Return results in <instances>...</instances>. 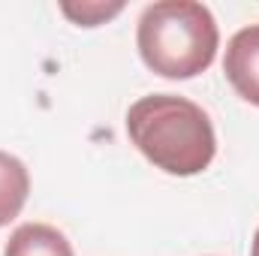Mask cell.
<instances>
[{
  "label": "cell",
  "instance_id": "1",
  "mask_svg": "<svg viewBox=\"0 0 259 256\" xmlns=\"http://www.w3.org/2000/svg\"><path fill=\"white\" fill-rule=\"evenodd\" d=\"M127 136L148 163L166 175L190 178L211 166L217 136L208 112L178 94H151L130 106Z\"/></svg>",
  "mask_w": 259,
  "mask_h": 256
},
{
  "label": "cell",
  "instance_id": "2",
  "mask_svg": "<svg viewBox=\"0 0 259 256\" xmlns=\"http://www.w3.org/2000/svg\"><path fill=\"white\" fill-rule=\"evenodd\" d=\"M136 46L151 72L181 81L214 64L220 30L205 3L157 0L139 15Z\"/></svg>",
  "mask_w": 259,
  "mask_h": 256
},
{
  "label": "cell",
  "instance_id": "3",
  "mask_svg": "<svg viewBox=\"0 0 259 256\" xmlns=\"http://www.w3.org/2000/svg\"><path fill=\"white\" fill-rule=\"evenodd\" d=\"M223 72L241 100H247L250 106H259V24L241 27L229 39Z\"/></svg>",
  "mask_w": 259,
  "mask_h": 256
},
{
  "label": "cell",
  "instance_id": "4",
  "mask_svg": "<svg viewBox=\"0 0 259 256\" xmlns=\"http://www.w3.org/2000/svg\"><path fill=\"white\" fill-rule=\"evenodd\" d=\"M3 256H75L72 253V244L58 226H49V223H21L6 247Z\"/></svg>",
  "mask_w": 259,
  "mask_h": 256
},
{
  "label": "cell",
  "instance_id": "5",
  "mask_svg": "<svg viewBox=\"0 0 259 256\" xmlns=\"http://www.w3.org/2000/svg\"><path fill=\"white\" fill-rule=\"evenodd\" d=\"M27 193H30L27 166L15 154L0 151V226H6L9 220H15L21 214Z\"/></svg>",
  "mask_w": 259,
  "mask_h": 256
},
{
  "label": "cell",
  "instance_id": "6",
  "mask_svg": "<svg viewBox=\"0 0 259 256\" xmlns=\"http://www.w3.org/2000/svg\"><path fill=\"white\" fill-rule=\"evenodd\" d=\"M121 9H124L121 0H115V3H61V12H64L69 21H75L78 27L106 24V21L115 18Z\"/></svg>",
  "mask_w": 259,
  "mask_h": 256
},
{
  "label": "cell",
  "instance_id": "7",
  "mask_svg": "<svg viewBox=\"0 0 259 256\" xmlns=\"http://www.w3.org/2000/svg\"><path fill=\"white\" fill-rule=\"evenodd\" d=\"M250 256H259V229H256V235H253V244H250Z\"/></svg>",
  "mask_w": 259,
  "mask_h": 256
}]
</instances>
